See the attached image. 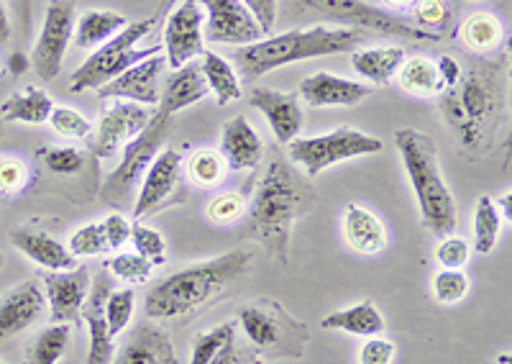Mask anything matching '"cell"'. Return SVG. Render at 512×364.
<instances>
[{
	"label": "cell",
	"instance_id": "83f0119b",
	"mask_svg": "<svg viewBox=\"0 0 512 364\" xmlns=\"http://www.w3.org/2000/svg\"><path fill=\"white\" fill-rule=\"evenodd\" d=\"M405 62L400 47H369L351 52V67L374 85H390Z\"/></svg>",
	"mask_w": 512,
	"mask_h": 364
},
{
	"label": "cell",
	"instance_id": "7a4b0ae2",
	"mask_svg": "<svg viewBox=\"0 0 512 364\" xmlns=\"http://www.w3.org/2000/svg\"><path fill=\"white\" fill-rule=\"evenodd\" d=\"M254 252L249 247H239L221 257L205 259L198 265L167 275L146 290L144 311L154 321H172L205 306L208 300L218 298L223 290L241 280L249 272Z\"/></svg>",
	"mask_w": 512,
	"mask_h": 364
},
{
	"label": "cell",
	"instance_id": "f35d334b",
	"mask_svg": "<svg viewBox=\"0 0 512 364\" xmlns=\"http://www.w3.org/2000/svg\"><path fill=\"white\" fill-rule=\"evenodd\" d=\"M469 293V277L464 270H441L433 277V295L441 306H456Z\"/></svg>",
	"mask_w": 512,
	"mask_h": 364
},
{
	"label": "cell",
	"instance_id": "d590c367",
	"mask_svg": "<svg viewBox=\"0 0 512 364\" xmlns=\"http://www.w3.org/2000/svg\"><path fill=\"white\" fill-rule=\"evenodd\" d=\"M502 218L497 213L495 200L489 195H482L477 200V211H474V249L479 254H489L497 247V239H500Z\"/></svg>",
	"mask_w": 512,
	"mask_h": 364
},
{
	"label": "cell",
	"instance_id": "8fae6325",
	"mask_svg": "<svg viewBox=\"0 0 512 364\" xmlns=\"http://www.w3.org/2000/svg\"><path fill=\"white\" fill-rule=\"evenodd\" d=\"M198 3L205 11V42L249 47L264 39L262 26L256 24V18L241 0H198Z\"/></svg>",
	"mask_w": 512,
	"mask_h": 364
},
{
	"label": "cell",
	"instance_id": "60d3db41",
	"mask_svg": "<svg viewBox=\"0 0 512 364\" xmlns=\"http://www.w3.org/2000/svg\"><path fill=\"white\" fill-rule=\"evenodd\" d=\"M108 270L113 272V277H118L126 285H141L152 277L154 265L152 262H146L144 257H139L136 252L131 254H116V257L108 262Z\"/></svg>",
	"mask_w": 512,
	"mask_h": 364
},
{
	"label": "cell",
	"instance_id": "52a82bcc",
	"mask_svg": "<svg viewBox=\"0 0 512 364\" xmlns=\"http://www.w3.org/2000/svg\"><path fill=\"white\" fill-rule=\"evenodd\" d=\"M382 139L372 134H364L351 126H341L336 131L320 136H308V139H292L287 144L292 162L303 167L308 177H318L320 172H326L328 167L346 162L354 157H369V154L382 152Z\"/></svg>",
	"mask_w": 512,
	"mask_h": 364
},
{
	"label": "cell",
	"instance_id": "b9f144b4",
	"mask_svg": "<svg viewBox=\"0 0 512 364\" xmlns=\"http://www.w3.org/2000/svg\"><path fill=\"white\" fill-rule=\"evenodd\" d=\"M72 257H100V254L111 252L108 249V241H105L103 224H85L82 229H77L70 236V244H67Z\"/></svg>",
	"mask_w": 512,
	"mask_h": 364
},
{
	"label": "cell",
	"instance_id": "9a60e30c",
	"mask_svg": "<svg viewBox=\"0 0 512 364\" xmlns=\"http://www.w3.org/2000/svg\"><path fill=\"white\" fill-rule=\"evenodd\" d=\"M182 175V157L175 149L164 147L162 152L154 157V162L149 165V170L144 172L139 185V195L134 200V218H146L152 216L154 211L167 203L172 198V193L180 185Z\"/></svg>",
	"mask_w": 512,
	"mask_h": 364
},
{
	"label": "cell",
	"instance_id": "bcb514c9",
	"mask_svg": "<svg viewBox=\"0 0 512 364\" xmlns=\"http://www.w3.org/2000/svg\"><path fill=\"white\" fill-rule=\"evenodd\" d=\"M469 254H472V247L454 234L443 236L436 249V259L441 262L443 270H464V265L469 262Z\"/></svg>",
	"mask_w": 512,
	"mask_h": 364
},
{
	"label": "cell",
	"instance_id": "6f0895ef",
	"mask_svg": "<svg viewBox=\"0 0 512 364\" xmlns=\"http://www.w3.org/2000/svg\"><path fill=\"white\" fill-rule=\"evenodd\" d=\"M382 3L390 8H410V6H415L418 0H382Z\"/></svg>",
	"mask_w": 512,
	"mask_h": 364
},
{
	"label": "cell",
	"instance_id": "f6af8a7d",
	"mask_svg": "<svg viewBox=\"0 0 512 364\" xmlns=\"http://www.w3.org/2000/svg\"><path fill=\"white\" fill-rule=\"evenodd\" d=\"M246 213V200L239 193H223L208 203V218L218 226H228L239 221Z\"/></svg>",
	"mask_w": 512,
	"mask_h": 364
},
{
	"label": "cell",
	"instance_id": "681fc988",
	"mask_svg": "<svg viewBox=\"0 0 512 364\" xmlns=\"http://www.w3.org/2000/svg\"><path fill=\"white\" fill-rule=\"evenodd\" d=\"M395 354H397V347L390 339H382V334L369 336L367 344L361 347L359 364H392Z\"/></svg>",
	"mask_w": 512,
	"mask_h": 364
},
{
	"label": "cell",
	"instance_id": "f5cc1de1",
	"mask_svg": "<svg viewBox=\"0 0 512 364\" xmlns=\"http://www.w3.org/2000/svg\"><path fill=\"white\" fill-rule=\"evenodd\" d=\"M436 67H438V75H441L443 85L448 88H454L456 83L461 80V65L456 62L451 54H441V57H436Z\"/></svg>",
	"mask_w": 512,
	"mask_h": 364
},
{
	"label": "cell",
	"instance_id": "ab89813d",
	"mask_svg": "<svg viewBox=\"0 0 512 364\" xmlns=\"http://www.w3.org/2000/svg\"><path fill=\"white\" fill-rule=\"evenodd\" d=\"M134 241V249L139 257H144L146 262L152 265H164L167 262V244H164V236L159 234L152 226H131V239Z\"/></svg>",
	"mask_w": 512,
	"mask_h": 364
},
{
	"label": "cell",
	"instance_id": "e575fe53",
	"mask_svg": "<svg viewBox=\"0 0 512 364\" xmlns=\"http://www.w3.org/2000/svg\"><path fill=\"white\" fill-rule=\"evenodd\" d=\"M236 341V326L233 323H221L216 329L203 331L192 339V357L190 364H216L226 349L233 347Z\"/></svg>",
	"mask_w": 512,
	"mask_h": 364
},
{
	"label": "cell",
	"instance_id": "1f68e13d",
	"mask_svg": "<svg viewBox=\"0 0 512 364\" xmlns=\"http://www.w3.org/2000/svg\"><path fill=\"white\" fill-rule=\"evenodd\" d=\"M126 18L116 11H85L75 21V44L80 49H93L126 29Z\"/></svg>",
	"mask_w": 512,
	"mask_h": 364
},
{
	"label": "cell",
	"instance_id": "d6a6232c",
	"mask_svg": "<svg viewBox=\"0 0 512 364\" xmlns=\"http://www.w3.org/2000/svg\"><path fill=\"white\" fill-rule=\"evenodd\" d=\"M461 39L472 52H492L502 42V24L492 13H474L461 26Z\"/></svg>",
	"mask_w": 512,
	"mask_h": 364
},
{
	"label": "cell",
	"instance_id": "836d02e7",
	"mask_svg": "<svg viewBox=\"0 0 512 364\" xmlns=\"http://www.w3.org/2000/svg\"><path fill=\"white\" fill-rule=\"evenodd\" d=\"M72 339V326L54 323L36 336L34 347L26 354V364H57L64 357Z\"/></svg>",
	"mask_w": 512,
	"mask_h": 364
},
{
	"label": "cell",
	"instance_id": "f907efd6",
	"mask_svg": "<svg viewBox=\"0 0 512 364\" xmlns=\"http://www.w3.org/2000/svg\"><path fill=\"white\" fill-rule=\"evenodd\" d=\"M103 224V234L105 241H108V249H118L123 247L128 239H131V224L126 221V216H121L118 211H113L111 216H105Z\"/></svg>",
	"mask_w": 512,
	"mask_h": 364
},
{
	"label": "cell",
	"instance_id": "2e32d148",
	"mask_svg": "<svg viewBox=\"0 0 512 364\" xmlns=\"http://www.w3.org/2000/svg\"><path fill=\"white\" fill-rule=\"evenodd\" d=\"M167 67L164 57L141 59L139 65L128 67L126 72L111 80L108 85L98 88L95 93L103 100H131L139 106H157L159 93H162V72Z\"/></svg>",
	"mask_w": 512,
	"mask_h": 364
},
{
	"label": "cell",
	"instance_id": "e0dca14e",
	"mask_svg": "<svg viewBox=\"0 0 512 364\" xmlns=\"http://www.w3.org/2000/svg\"><path fill=\"white\" fill-rule=\"evenodd\" d=\"M90 270L88 267H75V270L49 272L44 277V290H47L49 306H52V321L67 323V326H80L82 306L90 293Z\"/></svg>",
	"mask_w": 512,
	"mask_h": 364
},
{
	"label": "cell",
	"instance_id": "db71d44e",
	"mask_svg": "<svg viewBox=\"0 0 512 364\" xmlns=\"http://www.w3.org/2000/svg\"><path fill=\"white\" fill-rule=\"evenodd\" d=\"M11 39V18H8L6 3L0 0V44H6Z\"/></svg>",
	"mask_w": 512,
	"mask_h": 364
},
{
	"label": "cell",
	"instance_id": "6da1fadb",
	"mask_svg": "<svg viewBox=\"0 0 512 364\" xmlns=\"http://www.w3.org/2000/svg\"><path fill=\"white\" fill-rule=\"evenodd\" d=\"M315 203V190L295 175L285 159H274L264 170L246 213V239L259 241L280 265L290 262L292 226Z\"/></svg>",
	"mask_w": 512,
	"mask_h": 364
},
{
	"label": "cell",
	"instance_id": "7dc6e473",
	"mask_svg": "<svg viewBox=\"0 0 512 364\" xmlns=\"http://www.w3.org/2000/svg\"><path fill=\"white\" fill-rule=\"evenodd\" d=\"M29 180V167L21 159H0V195H13Z\"/></svg>",
	"mask_w": 512,
	"mask_h": 364
},
{
	"label": "cell",
	"instance_id": "ac0fdd59",
	"mask_svg": "<svg viewBox=\"0 0 512 364\" xmlns=\"http://www.w3.org/2000/svg\"><path fill=\"white\" fill-rule=\"evenodd\" d=\"M113 290L108 272H98L90 282V293L82 306V321L90 331V352L88 364H111L113 362V336L105 318V303Z\"/></svg>",
	"mask_w": 512,
	"mask_h": 364
},
{
	"label": "cell",
	"instance_id": "7bdbcfd3",
	"mask_svg": "<svg viewBox=\"0 0 512 364\" xmlns=\"http://www.w3.org/2000/svg\"><path fill=\"white\" fill-rule=\"evenodd\" d=\"M49 124L57 134L67 136V139H88L93 134V124H90L88 118L82 116L80 111L67 106H54L52 116H49Z\"/></svg>",
	"mask_w": 512,
	"mask_h": 364
},
{
	"label": "cell",
	"instance_id": "f546056e",
	"mask_svg": "<svg viewBox=\"0 0 512 364\" xmlns=\"http://www.w3.org/2000/svg\"><path fill=\"white\" fill-rule=\"evenodd\" d=\"M54 111V100L41 88H26L0 106L3 121H21V124H47Z\"/></svg>",
	"mask_w": 512,
	"mask_h": 364
},
{
	"label": "cell",
	"instance_id": "c3c4849f",
	"mask_svg": "<svg viewBox=\"0 0 512 364\" xmlns=\"http://www.w3.org/2000/svg\"><path fill=\"white\" fill-rule=\"evenodd\" d=\"M44 159H47V167L54 172V175H77L82 170V154L72 147H59L44 152Z\"/></svg>",
	"mask_w": 512,
	"mask_h": 364
},
{
	"label": "cell",
	"instance_id": "7c38bea8",
	"mask_svg": "<svg viewBox=\"0 0 512 364\" xmlns=\"http://www.w3.org/2000/svg\"><path fill=\"white\" fill-rule=\"evenodd\" d=\"M152 111L131 100H108V106L100 113L98 134L90 141V152L100 159H111L128 141L136 139L146 129Z\"/></svg>",
	"mask_w": 512,
	"mask_h": 364
},
{
	"label": "cell",
	"instance_id": "4dcf8cb0",
	"mask_svg": "<svg viewBox=\"0 0 512 364\" xmlns=\"http://www.w3.org/2000/svg\"><path fill=\"white\" fill-rule=\"evenodd\" d=\"M200 57H203L200 59V70H203L210 93L216 95L218 106H231L233 100H239L244 95L241 80L236 77L233 67L228 65L226 57H221L218 52H208V49Z\"/></svg>",
	"mask_w": 512,
	"mask_h": 364
},
{
	"label": "cell",
	"instance_id": "ffe728a7",
	"mask_svg": "<svg viewBox=\"0 0 512 364\" xmlns=\"http://www.w3.org/2000/svg\"><path fill=\"white\" fill-rule=\"evenodd\" d=\"M251 108L262 111L269 129L280 144H290L303 129V108L292 93H282L274 88H254L249 95Z\"/></svg>",
	"mask_w": 512,
	"mask_h": 364
},
{
	"label": "cell",
	"instance_id": "d6986e66",
	"mask_svg": "<svg viewBox=\"0 0 512 364\" xmlns=\"http://www.w3.org/2000/svg\"><path fill=\"white\" fill-rule=\"evenodd\" d=\"M372 93V85L356 83L331 72H315L300 83V100H305L310 108H351L359 106Z\"/></svg>",
	"mask_w": 512,
	"mask_h": 364
},
{
	"label": "cell",
	"instance_id": "74e56055",
	"mask_svg": "<svg viewBox=\"0 0 512 364\" xmlns=\"http://www.w3.org/2000/svg\"><path fill=\"white\" fill-rule=\"evenodd\" d=\"M134 290L123 288V290H111L108 295V303H105V318H108V329H111V336L116 339L118 334L126 331V326L131 323V316H134Z\"/></svg>",
	"mask_w": 512,
	"mask_h": 364
},
{
	"label": "cell",
	"instance_id": "4316f807",
	"mask_svg": "<svg viewBox=\"0 0 512 364\" xmlns=\"http://www.w3.org/2000/svg\"><path fill=\"white\" fill-rule=\"evenodd\" d=\"M320 329L326 331H344L351 336H379L384 331V316L377 311L372 300L356 303V306L344 308V311L328 313L320 321Z\"/></svg>",
	"mask_w": 512,
	"mask_h": 364
},
{
	"label": "cell",
	"instance_id": "8992f818",
	"mask_svg": "<svg viewBox=\"0 0 512 364\" xmlns=\"http://www.w3.org/2000/svg\"><path fill=\"white\" fill-rule=\"evenodd\" d=\"M172 118L175 116H169L167 111L157 108V111L152 113V118H149L146 129L123 147L121 165L108 175L103 190H100V200H103L105 206H111V208L134 206V203H131V198H134V188L136 185H141L144 172L149 170L154 157L164 149V139H167L169 131H172Z\"/></svg>",
	"mask_w": 512,
	"mask_h": 364
},
{
	"label": "cell",
	"instance_id": "44dd1931",
	"mask_svg": "<svg viewBox=\"0 0 512 364\" xmlns=\"http://www.w3.org/2000/svg\"><path fill=\"white\" fill-rule=\"evenodd\" d=\"M47 308L44 293L34 280H26L0 298V339L24 334Z\"/></svg>",
	"mask_w": 512,
	"mask_h": 364
},
{
	"label": "cell",
	"instance_id": "11a10c76",
	"mask_svg": "<svg viewBox=\"0 0 512 364\" xmlns=\"http://www.w3.org/2000/svg\"><path fill=\"white\" fill-rule=\"evenodd\" d=\"M29 67H31V59H26L24 54H13V57H11V72L21 75V72H26Z\"/></svg>",
	"mask_w": 512,
	"mask_h": 364
},
{
	"label": "cell",
	"instance_id": "4fadbf2b",
	"mask_svg": "<svg viewBox=\"0 0 512 364\" xmlns=\"http://www.w3.org/2000/svg\"><path fill=\"white\" fill-rule=\"evenodd\" d=\"M239 326L244 329L246 339L262 352L287 354L285 347H290L292 354H300V349L292 347L290 334L305 331V323H295L280 306L264 308L262 303H249L241 308Z\"/></svg>",
	"mask_w": 512,
	"mask_h": 364
},
{
	"label": "cell",
	"instance_id": "9f6ffc18",
	"mask_svg": "<svg viewBox=\"0 0 512 364\" xmlns=\"http://www.w3.org/2000/svg\"><path fill=\"white\" fill-rule=\"evenodd\" d=\"M510 203H512V193H510V190H507V193L502 195V198L495 203V206H500L502 211H505V221H507V224H510V221H512V206H510Z\"/></svg>",
	"mask_w": 512,
	"mask_h": 364
},
{
	"label": "cell",
	"instance_id": "e7e4bbea",
	"mask_svg": "<svg viewBox=\"0 0 512 364\" xmlns=\"http://www.w3.org/2000/svg\"><path fill=\"white\" fill-rule=\"evenodd\" d=\"M254 364H262V362H259V359H256V362Z\"/></svg>",
	"mask_w": 512,
	"mask_h": 364
},
{
	"label": "cell",
	"instance_id": "d4e9b609",
	"mask_svg": "<svg viewBox=\"0 0 512 364\" xmlns=\"http://www.w3.org/2000/svg\"><path fill=\"white\" fill-rule=\"evenodd\" d=\"M11 241L16 244L18 252H24L26 257L34 259L36 265L44 267L49 272H62V270H75V257L70 254V249L59 244L54 236L44 234L39 229H29V226H21V229L11 231Z\"/></svg>",
	"mask_w": 512,
	"mask_h": 364
},
{
	"label": "cell",
	"instance_id": "03108f58",
	"mask_svg": "<svg viewBox=\"0 0 512 364\" xmlns=\"http://www.w3.org/2000/svg\"><path fill=\"white\" fill-rule=\"evenodd\" d=\"M0 364H6V362H0Z\"/></svg>",
	"mask_w": 512,
	"mask_h": 364
},
{
	"label": "cell",
	"instance_id": "5b68a950",
	"mask_svg": "<svg viewBox=\"0 0 512 364\" xmlns=\"http://www.w3.org/2000/svg\"><path fill=\"white\" fill-rule=\"evenodd\" d=\"M154 24H157V18H139V21L126 24V29L118 31L113 39L100 44V47L72 72V93H88V90L103 88V85H108L111 80H116L121 72H126L128 67L139 65L141 59L157 57L162 44H154V47L146 49L139 47V42L149 36Z\"/></svg>",
	"mask_w": 512,
	"mask_h": 364
},
{
	"label": "cell",
	"instance_id": "3957f363",
	"mask_svg": "<svg viewBox=\"0 0 512 364\" xmlns=\"http://www.w3.org/2000/svg\"><path fill=\"white\" fill-rule=\"evenodd\" d=\"M395 147L418 198L423 226L438 239L451 236L459 226V208L438 165V147L431 134L418 129L395 131Z\"/></svg>",
	"mask_w": 512,
	"mask_h": 364
},
{
	"label": "cell",
	"instance_id": "816d5d0a",
	"mask_svg": "<svg viewBox=\"0 0 512 364\" xmlns=\"http://www.w3.org/2000/svg\"><path fill=\"white\" fill-rule=\"evenodd\" d=\"M249 8L251 16L256 18V24L262 26L264 36L274 29L277 24V0H241Z\"/></svg>",
	"mask_w": 512,
	"mask_h": 364
},
{
	"label": "cell",
	"instance_id": "603a6c76",
	"mask_svg": "<svg viewBox=\"0 0 512 364\" xmlns=\"http://www.w3.org/2000/svg\"><path fill=\"white\" fill-rule=\"evenodd\" d=\"M113 364H177L172 339L157 326L141 323L121 344Z\"/></svg>",
	"mask_w": 512,
	"mask_h": 364
},
{
	"label": "cell",
	"instance_id": "94428289",
	"mask_svg": "<svg viewBox=\"0 0 512 364\" xmlns=\"http://www.w3.org/2000/svg\"><path fill=\"white\" fill-rule=\"evenodd\" d=\"M3 72H6V67H3V59H0V77H3Z\"/></svg>",
	"mask_w": 512,
	"mask_h": 364
},
{
	"label": "cell",
	"instance_id": "be15d7a7",
	"mask_svg": "<svg viewBox=\"0 0 512 364\" xmlns=\"http://www.w3.org/2000/svg\"><path fill=\"white\" fill-rule=\"evenodd\" d=\"M0 131H3V118H0Z\"/></svg>",
	"mask_w": 512,
	"mask_h": 364
},
{
	"label": "cell",
	"instance_id": "680465c9",
	"mask_svg": "<svg viewBox=\"0 0 512 364\" xmlns=\"http://www.w3.org/2000/svg\"><path fill=\"white\" fill-rule=\"evenodd\" d=\"M495 364H512V354H510V352L500 354V357H497V362H495Z\"/></svg>",
	"mask_w": 512,
	"mask_h": 364
},
{
	"label": "cell",
	"instance_id": "ba28073f",
	"mask_svg": "<svg viewBox=\"0 0 512 364\" xmlns=\"http://www.w3.org/2000/svg\"><path fill=\"white\" fill-rule=\"evenodd\" d=\"M310 11L320 16L338 21V26H351V29H367L377 31L384 36H400L410 42H438L436 34H428L423 29L402 24L400 18L390 16L387 11L377 6H369L367 0H303Z\"/></svg>",
	"mask_w": 512,
	"mask_h": 364
},
{
	"label": "cell",
	"instance_id": "277c9868",
	"mask_svg": "<svg viewBox=\"0 0 512 364\" xmlns=\"http://www.w3.org/2000/svg\"><path fill=\"white\" fill-rule=\"evenodd\" d=\"M361 34L351 26H310V29H292L280 36H269L262 42L239 47L233 59L241 67V75L246 80L264 77L277 67L292 65V62H305L315 57H333V54H346L359 49Z\"/></svg>",
	"mask_w": 512,
	"mask_h": 364
},
{
	"label": "cell",
	"instance_id": "7402d4cb",
	"mask_svg": "<svg viewBox=\"0 0 512 364\" xmlns=\"http://www.w3.org/2000/svg\"><path fill=\"white\" fill-rule=\"evenodd\" d=\"M218 152L226 159L228 170L246 172L256 170L262 162L264 141L259 131L249 124L246 116L228 118L221 131V149Z\"/></svg>",
	"mask_w": 512,
	"mask_h": 364
},
{
	"label": "cell",
	"instance_id": "f1b7e54d",
	"mask_svg": "<svg viewBox=\"0 0 512 364\" xmlns=\"http://www.w3.org/2000/svg\"><path fill=\"white\" fill-rule=\"evenodd\" d=\"M397 83L405 93L418 95V98H436L446 90L441 75H438L436 59L431 57H410L402 62V67L397 70Z\"/></svg>",
	"mask_w": 512,
	"mask_h": 364
},
{
	"label": "cell",
	"instance_id": "6125c7cd",
	"mask_svg": "<svg viewBox=\"0 0 512 364\" xmlns=\"http://www.w3.org/2000/svg\"><path fill=\"white\" fill-rule=\"evenodd\" d=\"M3 262H6V259H3V254H0V270H3Z\"/></svg>",
	"mask_w": 512,
	"mask_h": 364
},
{
	"label": "cell",
	"instance_id": "8d00e7d4",
	"mask_svg": "<svg viewBox=\"0 0 512 364\" xmlns=\"http://www.w3.org/2000/svg\"><path fill=\"white\" fill-rule=\"evenodd\" d=\"M228 165L221 152L216 149H198L187 159V175L198 188H216L226 177Z\"/></svg>",
	"mask_w": 512,
	"mask_h": 364
},
{
	"label": "cell",
	"instance_id": "cb8c5ba5",
	"mask_svg": "<svg viewBox=\"0 0 512 364\" xmlns=\"http://www.w3.org/2000/svg\"><path fill=\"white\" fill-rule=\"evenodd\" d=\"M210 93L208 83H205L203 70H200V62H187L180 70H172V75L162 77V93H159L157 106L162 111H167L169 116L185 111V108L195 106L200 100H205V95Z\"/></svg>",
	"mask_w": 512,
	"mask_h": 364
},
{
	"label": "cell",
	"instance_id": "5bb4252c",
	"mask_svg": "<svg viewBox=\"0 0 512 364\" xmlns=\"http://www.w3.org/2000/svg\"><path fill=\"white\" fill-rule=\"evenodd\" d=\"M451 90H454V98L459 103L461 113L482 131L487 129V124L495 118L497 108H500L497 67L479 62Z\"/></svg>",
	"mask_w": 512,
	"mask_h": 364
},
{
	"label": "cell",
	"instance_id": "91938a15",
	"mask_svg": "<svg viewBox=\"0 0 512 364\" xmlns=\"http://www.w3.org/2000/svg\"><path fill=\"white\" fill-rule=\"evenodd\" d=\"M175 3H180V0H164L162 11H169V8H175Z\"/></svg>",
	"mask_w": 512,
	"mask_h": 364
},
{
	"label": "cell",
	"instance_id": "30bf717a",
	"mask_svg": "<svg viewBox=\"0 0 512 364\" xmlns=\"http://www.w3.org/2000/svg\"><path fill=\"white\" fill-rule=\"evenodd\" d=\"M205 11L198 0H180L167 16L164 24V62L172 70H180L187 62L205 52Z\"/></svg>",
	"mask_w": 512,
	"mask_h": 364
},
{
	"label": "cell",
	"instance_id": "484cf974",
	"mask_svg": "<svg viewBox=\"0 0 512 364\" xmlns=\"http://www.w3.org/2000/svg\"><path fill=\"white\" fill-rule=\"evenodd\" d=\"M344 234L349 247L359 254H379L387 249V229H384L382 218L359 203L346 206Z\"/></svg>",
	"mask_w": 512,
	"mask_h": 364
},
{
	"label": "cell",
	"instance_id": "ee69618b",
	"mask_svg": "<svg viewBox=\"0 0 512 364\" xmlns=\"http://www.w3.org/2000/svg\"><path fill=\"white\" fill-rule=\"evenodd\" d=\"M415 18H418V29L436 34V31L446 29L448 21H451V8H448L446 0H418Z\"/></svg>",
	"mask_w": 512,
	"mask_h": 364
},
{
	"label": "cell",
	"instance_id": "9c48e42d",
	"mask_svg": "<svg viewBox=\"0 0 512 364\" xmlns=\"http://www.w3.org/2000/svg\"><path fill=\"white\" fill-rule=\"evenodd\" d=\"M75 21V0H52L49 3L34 54H31V67L44 83L54 80L62 72L64 54L70 49L72 34H75Z\"/></svg>",
	"mask_w": 512,
	"mask_h": 364
}]
</instances>
